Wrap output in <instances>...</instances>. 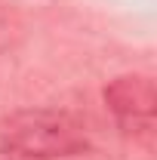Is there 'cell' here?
<instances>
[{
    "instance_id": "1",
    "label": "cell",
    "mask_w": 157,
    "mask_h": 160,
    "mask_svg": "<svg viewBox=\"0 0 157 160\" xmlns=\"http://www.w3.org/2000/svg\"><path fill=\"white\" fill-rule=\"evenodd\" d=\"M0 145L22 160L77 157L89 148L86 129L65 111L28 108L0 123Z\"/></svg>"
},
{
    "instance_id": "2",
    "label": "cell",
    "mask_w": 157,
    "mask_h": 160,
    "mask_svg": "<svg viewBox=\"0 0 157 160\" xmlns=\"http://www.w3.org/2000/svg\"><path fill=\"white\" fill-rule=\"evenodd\" d=\"M105 105L114 114L123 132H151L157 111V89L154 80L145 74H123L105 86Z\"/></svg>"
},
{
    "instance_id": "3",
    "label": "cell",
    "mask_w": 157,
    "mask_h": 160,
    "mask_svg": "<svg viewBox=\"0 0 157 160\" xmlns=\"http://www.w3.org/2000/svg\"><path fill=\"white\" fill-rule=\"evenodd\" d=\"M0 160H22V157H16V154H9L3 145H0Z\"/></svg>"
}]
</instances>
